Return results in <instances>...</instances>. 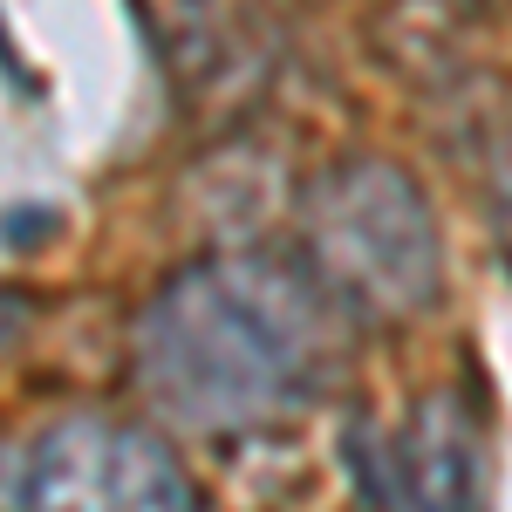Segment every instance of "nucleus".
Returning <instances> with one entry per match:
<instances>
[{
    "label": "nucleus",
    "instance_id": "1",
    "mask_svg": "<svg viewBox=\"0 0 512 512\" xmlns=\"http://www.w3.org/2000/svg\"><path fill=\"white\" fill-rule=\"evenodd\" d=\"M355 321L287 253L192 260L130 321V383L171 431L260 437L294 424L349 355Z\"/></svg>",
    "mask_w": 512,
    "mask_h": 512
},
{
    "label": "nucleus",
    "instance_id": "2",
    "mask_svg": "<svg viewBox=\"0 0 512 512\" xmlns=\"http://www.w3.org/2000/svg\"><path fill=\"white\" fill-rule=\"evenodd\" d=\"M301 267L349 321H417L444 294L431 198L396 158H342L301 185Z\"/></svg>",
    "mask_w": 512,
    "mask_h": 512
},
{
    "label": "nucleus",
    "instance_id": "3",
    "mask_svg": "<svg viewBox=\"0 0 512 512\" xmlns=\"http://www.w3.org/2000/svg\"><path fill=\"white\" fill-rule=\"evenodd\" d=\"M21 512H198V485L158 431L69 410L21 465Z\"/></svg>",
    "mask_w": 512,
    "mask_h": 512
},
{
    "label": "nucleus",
    "instance_id": "4",
    "mask_svg": "<svg viewBox=\"0 0 512 512\" xmlns=\"http://www.w3.org/2000/svg\"><path fill=\"white\" fill-rule=\"evenodd\" d=\"M362 492L376 512H492L485 403L472 383L417 396L403 431L383 437L362 465Z\"/></svg>",
    "mask_w": 512,
    "mask_h": 512
},
{
    "label": "nucleus",
    "instance_id": "5",
    "mask_svg": "<svg viewBox=\"0 0 512 512\" xmlns=\"http://www.w3.org/2000/svg\"><path fill=\"white\" fill-rule=\"evenodd\" d=\"M485 226H492V239H499V253L512 267V130L485 158Z\"/></svg>",
    "mask_w": 512,
    "mask_h": 512
},
{
    "label": "nucleus",
    "instance_id": "6",
    "mask_svg": "<svg viewBox=\"0 0 512 512\" xmlns=\"http://www.w3.org/2000/svg\"><path fill=\"white\" fill-rule=\"evenodd\" d=\"M28 321H35V301L21 287H0V349H14L28 335Z\"/></svg>",
    "mask_w": 512,
    "mask_h": 512
}]
</instances>
